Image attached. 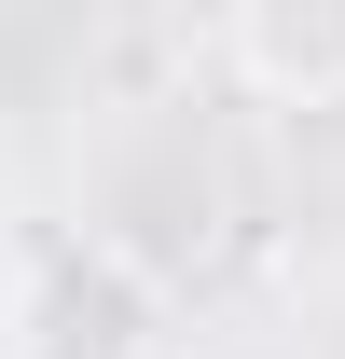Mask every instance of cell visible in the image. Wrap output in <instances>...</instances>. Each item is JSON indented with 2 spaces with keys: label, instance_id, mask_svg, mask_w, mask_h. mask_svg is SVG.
<instances>
[{
  "label": "cell",
  "instance_id": "cell-1",
  "mask_svg": "<svg viewBox=\"0 0 345 359\" xmlns=\"http://www.w3.org/2000/svg\"><path fill=\"white\" fill-rule=\"evenodd\" d=\"M166 276L125 235H28L0 290V359H166Z\"/></svg>",
  "mask_w": 345,
  "mask_h": 359
},
{
  "label": "cell",
  "instance_id": "cell-2",
  "mask_svg": "<svg viewBox=\"0 0 345 359\" xmlns=\"http://www.w3.org/2000/svg\"><path fill=\"white\" fill-rule=\"evenodd\" d=\"M221 55L262 111H345V0H221Z\"/></svg>",
  "mask_w": 345,
  "mask_h": 359
}]
</instances>
